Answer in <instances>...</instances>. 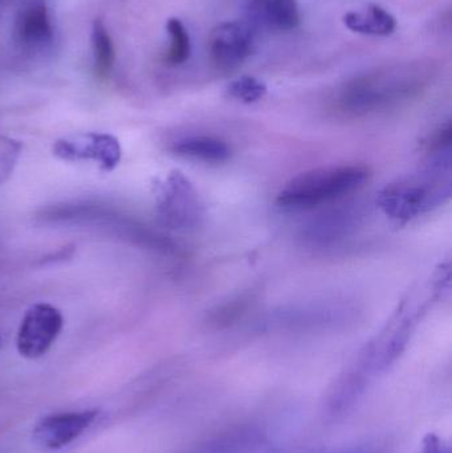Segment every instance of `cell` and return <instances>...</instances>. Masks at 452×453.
<instances>
[{
    "label": "cell",
    "instance_id": "cell-11",
    "mask_svg": "<svg viewBox=\"0 0 452 453\" xmlns=\"http://www.w3.org/2000/svg\"><path fill=\"white\" fill-rule=\"evenodd\" d=\"M265 441L267 436L259 426L239 423L210 434L186 453H254Z\"/></svg>",
    "mask_w": 452,
    "mask_h": 453
},
{
    "label": "cell",
    "instance_id": "cell-5",
    "mask_svg": "<svg viewBox=\"0 0 452 453\" xmlns=\"http://www.w3.org/2000/svg\"><path fill=\"white\" fill-rule=\"evenodd\" d=\"M60 311L50 303H36L24 314L16 337V348L24 358L44 356L63 330Z\"/></svg>",
    "mask_w": 452,
    "mask_h": 453
},
{
    "label": "cell",
    "instance_id": "cell-2",
    "mask_svg": "<svg viewBox=\"0 0 452 453\" xmlns=\"http://www.w3.org/2000/svg\"><path fill=\"white\" fill-rule=\"evenodd\" d=\"M451 148L430 153L426 166L387 185L377 199L385 215L409 222L445 204L452 193Z\"/></svg>",
    "mask_w": 452,
    "mask_h": 453
},
{
    "label": "cell",
    "instance_id": "cell-3",
    "mask_svg": "<svg viewBox=\"0 0 452 453\" xmlns=\"http://www.w3.org/2000/svg\"><path fill=\"white\" fill-rule=\"evenodd\" d=\"M371 177L368 167L339 165L303 173L279 193V206L287 210H310L340 201L357 191Z\"/></svg>",
    "mask_w": 452,
    "mask_h": 453
},
{
    "label": "cell",
    "instance_id": "cell-6",
    "mask_svg": "<svg viewBox=\"0 0 452 453\" xmlns=\"http://www.w3.org/2000/svg\"><path fill=\"white\" fill-rule=\"evenodd\" d=\"M255 39L257 29L247 21H222L210 34V58L219 69L238 68L254 52Z\"/></svg>",
    "mask_w": 452,
    "mask_h": 453
},
{
    "label": "cell",
    "instance_id": "cell-8",
    "mask_svg": "<svg viewBox=\"0 0 452 453\" xmlns=\"http://www.w3.org/2000/svg\"><path fill=\"white\" fill-rule=\"evenodd\" d=\"M97 414L96 410H88L80 412H60L45 417L34 427V443L50 451L64 449L73 443L93 425Z\"/></svg>",
    "mask_w": 452,
    "mask_h": 453
},
{
    "label": "cell",
    "instance_id": "cell-16",
    "mask_svg": "<svg viewBox=\"0 0 452 453\" xmlns=\"http://www.w3.org/2000/svg\"><path fill=\"white\" fill-rule=\"evenodd\" d=\"M254 295L249 292L234 296L230 300L223 301L219 305L207 314L206 322L212 329H225L236 324L239 319H243L244 314L249 313L252 303H255Z\"/></svg>",
    "mask_w": 452,
    "mask_h": 453
},
{
    "label": "cell",
    "instance_id": "cell-15",
    "mask_svg": "<svg viewBox=\"0 0 452 453\" xmlns=\"http://www.w3.org/2000/svg\"><path fill=\"white\" fill-rule=\"evenodd\" d=\"M172 151L183 158L204 164H223L231 157V148L227 142L211 135L182 138L172 145Z\"/></svg>",
    "mask_w": 452,
    "mask_h": 453
},
{
    "label": "cell",
    "instance_id": "cell-20",
    "mask_svg": "<svg viewBox=\"0 0 452 453\" xmlns=\"http://www.w3.org/2000/svg\"><path fill=\"white\" fill-rule=\"evenodd\" d=\"M417 453H452L451 444L437 434H429Z\"/></svg>",
    "mask_w": 452,
    "mask_h": 453
},
{
    "label": "cell",
    "instance_id": "cell-14",
    "mask_svg": "<svg viewBox=\"0 0 452 453\" xmlns=\"http://www.w3.org/2000/svg\"><path fill=\"white\" fill-rule=\"evenodd\" d=\"M345 27L356 34L385 37L395 34L397 19L379 4H369L361 10L349 11L342 18Z\"/></svg>",
    "mask_w": 452,
    "mask_h": 453
},
{
    "label": "cell",
    "instance_id": "cell-19",
    "mask_svg": "<svg viewBox=\"0 0 452 453\" xmlns=\"http://www.w3.org/2000/svg\"><path fill=\"white\" fill-rule=\"evenodd\" d=\"M227 95L241 103L254 104L267 95V87L257 77L241 76L227 85Z\"/></svg>",
    "mask_w": 452,
    "mask_h": 453
},
{
    "label": "cell",
    "instance_id": "cell-9",
    "mask_svg": "<svg viewBox=\"0 0 452 453\" xmlns=\"http://www.w3.org/2000/svg\"><path fill=\"white\" fill-rule=\"evenodd\" d=\"M53 151L58 158L65 161H82L93 159L103 170L111 172L121 159V148L119 141L108 134L81 135L76 140L57 141L53 146Z\"/></svg>",
    "mask_w": 452,
    "mask_h": 453
},
{
    "label": "cell",
    "instance_id": "cell-4",
    "mask_svg": "<svg viewBox=\"0 0 452 453\" xmlns=\"http://www.w3.org/2000/svg\"><path fill=\"white\" fill-rule=\"evenodd\" d=\"M353 316L355 311L345 303L315 301L272 311L265 319L264 325L270 330L310 332L345 324Z\"/></svg>",
    "mask_w": 452,
    "mask_h": 453
},
{
    "label": "cell",
    "instance_id": "cell-18",
    "mask_svg": "<svg viewBox=\"0 0 452 453\" xmlns=\"http://www.w3.org/2000/svg\"><path fill=\"white\" fill-rule=\"evenodd\" d=\"M169 35V48L165 55V63L170 66H180L190 58L191 39L188 28L180 19L170 18L166 23Z\"/></svg>",
    "mask_w": 452,
    "mask_h": 453
},
{
    "label": "cell",
    "instance_id": "cell-7",
    "mask_svg": "<svg viewBox=\"0 0 452 453\" xmlns=\"http://www.w3.org/2000/svg\"><path fill=\"white\" fill-rule=\"evenodd\" d=\"M158 209L162 220L172 228H194L202 219L198 194L180 173H172L161 186Z\"/></svg>",
    "mask_w": 452,
    "mask_h": 453
},
{
    "label": "cell",
    "instance_id": "cell-10",
    "mask_svg": "<svg viewBox=\"0 0 452 453\" xmlns=\"http://www.w3.org/2000/svg\"><path fill=\"white\" fill-rule=\"evenodd\" d=\"M13 36L21 50L39 52L50 47L53 26L44 0H29L16 16Z\"/></svg>",
    "mask_w": 452,
    "mask_h": 453
},
{
    "label": "cell",
    "instance_id": "cell-13",
    "mask_svg": "<svg viewBox=\"0 0 452 453\" xmlns=\"http://www.w3.org/2000/svg\"><path fill=\"white\" fill-rule=\"evenodd\" d=\"M360 214L352 209H339L329 214L320 215L305 229L308 242L318 247L337 244L349 236L358 226Z\"/></svg>",
    "mask_w": 452,
    "mask_h": 453
},
{
    "label": "cell",
    "instance_id": "cell-17",
    "mask_svg": "<svg viewBox=\"0 0 452 453\" xmlns=\"http://www.w3.org/2000/svg\"><path fill=\"white\" fill-rule=\"evenodd\" d=\"M92 50L95 72L100 79L111 74L116 61L113 40L101 19H96L92 26Z\"/></svg>",
    "mask_w": 452,
    "mask_h": 453
},
{
    "label": "cell",
    "instance_id": "cell-12",
    "mask_svg": "<svg viewBox=\"0 0 452 453\" xmlns=\"http://www.w3.org/2000/svg\"><path fill=\"white\" fill-rule=\"evenodd\" d=\"M246 13L247 23L255 29L294 31L302 21L297 0H249Z\"/></svg>",
    "mask_w": 452,
    "mask_h": 453
},
{
    "label": "cell",
    "instance_id": "cell-1",
    "mask_svg": "<svg viewBox=\"0 0 452 453\" xmlns=\"http://www.w3.org/2000/svg\"><path fill=\"white\" fill-rule=\"evenodd\" d=\"M432 60L385 64L342 82L329 106L342 119H365L395 111L421 97L437 77Z\"/></svg>",
    "mask_w": 452,
    "mask_h": 453
}]
</instances>
